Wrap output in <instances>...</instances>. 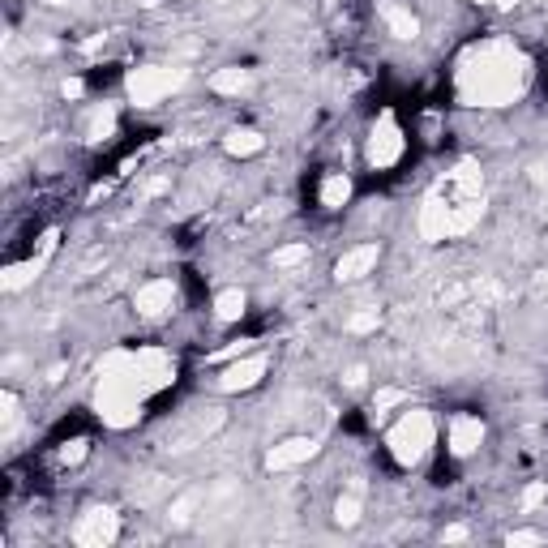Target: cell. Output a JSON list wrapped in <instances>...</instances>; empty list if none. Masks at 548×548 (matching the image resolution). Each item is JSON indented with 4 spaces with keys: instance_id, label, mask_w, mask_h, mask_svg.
I'll return each mask as SVG.
<instances>
[{
    "instance_id": "obj_14",
    "label": "cell",
    "mask_w": 548,
    "mask_h": 548,
    "mask_svg": "<svg viewBox=\"0 0 548 548\" xmlns=\"http://www.w3.org/2000/svg\"><path fill=\"white\" fill-rule=\"evenodd\" d=\"M223 150L232 159H253V155H262V150H266V137H262V129H253V125H236V129L223 133Z\"/></svg>"
},
{
    "instance_id": "obj_29",
    "label": "cell",
    "mask_w": 548,
    "mask_h": 548,
    "mask_svg": "<svg viewBox=\"0 0 548 548\" xmlns=\"http://www.w3.org/2000/svg\"><path fill=\"white\" fill-rule=\"evenodd\" d=\"M60 90H65V99H82V82H78V78H73V82H65Z\"/></svg>"
},
{
    "instance_id": "obj_18",
    "label": "cell",
    "mask_w": 548,
    "mask_h": 548,
    "mask_svg": "<svg viewBox=\"0 0 548 548\" xmlns=\"http://www.w3.org/2000/svg\"><path fill=\"white\" fill-rule=\"evenodd\" d=\"M245 313H249V296L240 292V287H223V292L215 296V322L236 326Z\"/></svg>"
},
{
    "instance_id": "obj_19",
    "label": "cell",
    "mask_w": 548,
    "mask_h": 548,
    "mask_svg": "<svg viewBox=\"0 0 548 548\" xmlns=\"http://www.w3.org/2000/svg\"><path fill=\"white\" fill-rule=\"evenodd\" d=\"M360 519H364V497H360V484H356V489L339 493V501H334V523H339V527H356Z\"/></svg>"
},
{
    "instance_id": "obj_9",
    "label": "cell",
    "mask_w": 548,
    "mask_h": 548,
    "mask_svg": "<svg viewBox=\"0 0 548 548\" xmlns=\"http://www.w3.org/2000/svg\"><path fill=\"white\" fill-rule=\"evenodd\" d=\"M484 437H489V429H484V420L471 416V411H459V416H450V424H446V450L454 459H471V454L484 446Z\"/></svg>"
},
{
    "instance_id": "obj_12",
    "label": "cell",
    "mask_w": 548,
    "mask_h": 548,
    "mask_svg": "<svg viewBox=\"0 0 548 548\" xmlns=\"http://www.w3.org/2000/svg\"><path fill=\"white\" fill-rule=\"evenodd\" d=\"M377 262H382V245H356V249H347L339 262H334V279L339 283H360V279H369V274L377 270Z\"/></svg>"
},
{
    "instance_id": "obj_27",
    "label": "cell",
    "mask_w": 548,
    "mask_h": 548,
    "mask_svg": "<svg viewBox=\"0 0 548 548\" xmlns=\"http://www.w3.org/2000/svg\"><path fill=\"white\" fill-rule=\"evenodd\" d=\"M544 536H540V531H510V536H506V544H540Z\"/></svg>"
},
{
    "instance_id": "obj_1",
    "label": "cell",
    "mask_w": 548,
    "mask_h": 548,
    "mask_svg": "<svg viewBox=\"0 0 548 548\" xmlns=\"http://www.w3.org/2000/svg\"><path fill=\"white\" fill-rule=\"evenodd\" d=\"M176 364L155 347L142 352H116L99 364V382H95V411L108 429H133L142 420L146 403L155 399L163 386H172Z\"/></svg>"
},
{
    "instance_id": "obj_4",
    "label": "cell",
    "mask_w": 548,
    "mask_h": 548,
    "mask_svg": "<svg viewBox=\"0 0 548 548\" xmlns=\"http://www.w3.org/2000/svg\"><path fill=\"white\" fill-rule=\"evenodd\" d=\"M433 446H437V420H433V411H424V407H407L386 429V454L403 471L420 467Z\"/></svg>"
},
{
    "instance_id": "obj_6",
    "label": "cell",
    "mask_w": 548,
    "mask_h": 548,
    "mask_svg": "<svg viewBox=\"0 0 548 548\" xmlns=\"http://www.w3.org/2000/svg\"><path fill=\"white\" fill-rule=\"evenodd\" d=\"M407 155V133L399 125V116L394 112H382L373 120L369 137H364V159H369L373 172H390V167H399Z\"/></svg>"
},
{
    "instance_id": "obj_25",
    "label": "cell",
    "mask_w": 548,
    "mask_h": 548,
    "mask_svg": "<svg viewBox=\"0 0 548 548\" xmlns=\"http://www.w3.org/2000/svg\"><path fill=\"white\" fill-rule=\"evenodd\" d=\"M193 506H197V493H180L172 501V523H189L193 519Z\"/></svg>"
},
{
    "instance_id": "obj_23",
    "label": "cell",
    "mask_w": 548,
    "mask_h": 548,
    "mask_svg": "<svg viewBox=\"0 0 548 548\" xmlns=\"http://www.w3.org/2000/svg\"><path fill=\"white\" fill-rule=\"evenodd\" d=\"M86 454H90V437H73V441H65V446L56 450V463L60 467H78Z\"/></svg>"
},
{
    "instance_id": "obj_17",
    "label": "cell",
    "mask_w": 548,
    "mask_h": 548,
    "mask_svg": "<svg viewBox=\"0 0 548 548\" xmlns=\"http://www.w3.org/2000/svg\"><path fill=\"white\" fill-rule=\"evenodd\" d=\"M43 262H48V257H26V262H9L5 266V274H0V287H5V292L13 296V292H22V287H30L39 279V270H43Z\"/></svg>"
},
{
    "instance_id": "obj_21",
    "label": "cell",
    "mask_w": 548,
    "mask_h": 548,
    "mask_svg": "<svg viewBox=\"0 0 548 548\" xmlns=\"http://www.w3.org/2000/svg\"><path fill=\"white\" fill-rule=\"evenodd\" d=\"M403 403H407V394H403V390H394V386L377 390V394H373V420H390V416H394V407H403Z\"/></svg>"
},
{
    "instance_id": "obj_2",
    "label": "cell",
    "mask_w": 548,
    "mask_h": 548,
    "mask_svg": "<svg viewBox=\"0 0 548 548\" xmlns=\"http://www.w3.org/2000/svg\"><path fill=\"white\" fill-rule=\"evenodd\" d=\"M531 82V60L510 39H480L459 56L454 90L467 108H510Z\"/></svg>"
},
{
    "instance_id": "obj_28",
    "label": "cell",
    "mask_w": 548,
    "mask_h": 548,
    "mask_svg": "<svg viewBox=\"0 0 548 548\" xmlns=\"http://www.w3.org/2000/svg\"><path fill=\"white\" fill-rule=\"evenodd\" d=\"M364 377H369V373H364V364H352V369H347V386L360 390V386H364Z\"/></svg>"
},
{
    "instance_id": "obj_10",
    "label": "cell",
    "mask_w": 548,
    "mask_h": 548,
    "mask_svg": "<svg viewBox=\"0 0 548 548\" xmlns=\"http://www.w3.org/2000/svg\"><path fill=\"white\" fill-rule=\"evenodd\" d=\"M309 459H317V437H283V441H274V446L266 450V471H296V467H304Z\"/></svg>"
},
{
    "instance_id": "obj_13",
    "label": "cell",
    "mask_w": 548,
    "mask_h": 548,
    "mask_svg": "<svg viewBox=\"0 0 548 548\" xmlns=\"http://www.w3.org/2000/svg\"><path fill=\"white\" fill-rule=\"evenodd\" d=\"M377 13H382V22H386V30L394 39H403V43H411L420 35V18L411 13V5H403V0H382L377 5Z\"/></svg>"
},
{
    "instance_id": "obj_22",
    "label": "cell",
    "mask_w": 548,
    "mask_h": 548,
    "mask_svg": "<svg viewBox=\"0 0 548 548\" xmlns=\"http://www.w3.org/2000/svg\"><path fill=\"white\" fill-rule=\"evenodd\" d=\"M304 262H309V245H283V249H274V257H270L274 270H296Z\"/></svg>"
},
{
    "instance_id": "obj_24",
    "label": "cell",
    "mask_w": 548,
    "mask_h": 548,
    "mask_svg": "<svg viewBox=\"0 0 548 548\" xmlns=\"http://www.w3.org/2000/svg\"><path fill=\"white\" fill-rule=\"evenodd\" d=\"M112 133H116V112L112 108L95 112V120H90V142H108Z\"/></svg>"
},
{
    "instance_id": "obj_20",
    "label": "cell",
    "mask_w": 548,
    "mask_h": 548,
    "mask_svg": "<svg viewBox=\"0 0 548 548\" xmlns=\"http://www.w3.org/2000/svg\"><path fill=\"white\" fill-rule=\"evenodd\" d=\"M18 420H22L18 390H0V433L13 437V429H18Z\"/></svg>"
},
{
    "instance_id": "obj_5",
    "label": "cell",
    "mask_w": 548,
    "mask_h": 548,
    "mask_svg": "<svg viewBox=\"0 0 548 548\" xmlns=\"http://www.w3.org/2000/svg\"><path fill=\"white\" fill-rule=\"evenodd\" d=\"M180 82H185V69L176 65H137L125 73V95L137 108H159L163 99H172Z\"/></svg>"
},
{
    "instance_id": "obj_11",
    "label": "cell",
    "mask_w": 548,
    "mask_h": 548,
    "mask_svg": "<svg viewBox=\"0 0 548 548\" xmlns=\"http://www.w3.org/2000/svg\"><path fill=\"white\" fill-rule=\"evenodd\" d=\"M172 304H176V283L172 279H150L133 292V309H137V317H146V322L167 317L172 313Z\"/></svg>"
},
{
    "instance_id": "obj_3",
    "label": "cell",
    "mask_w": 548,
    "mask_h": 548,
    "mask_svg": "<svg viewBox=\"0 0 548 548\" xmlns=\"http://www.w3.org/2000/svg\"><path fill=\"white\" fill-rule=\"evenodd\" d=\"M484 202H480V172L471 163H463L459 172H450L441 185L424 197L420 206V236L424 240H450L463 236L480 223Z\"/></svg>"
},
{
    "instance_id": "obj_7",
    "label": "cell",
    "mask_w": 548,
    "mask_h": 548,
    "mask_svg": "<svg viewBox=\"0 0 548 548\" xmlns=\"http://www.w3.org/2000/svg\"><path fill=\"white\" fill-rule=\"evenodd\" d=\"M266 369H270V356L266 352H240V356H232V360L223 364V373H219L215 386L223 394H245L253 386H262Z\"/></svg>"
},
{
    "instance_id": "obj_15",
    "label": "cell",
    "mask_w": 548,
    "mask_h": 548,
    "mask_svg": "<svg viewBox=\"0 0 548 548\" xmlns=\"http://www.w3.org/2000/svg\"><path fill=\"white\" fill-rule=\"evenodd\" d=\"M215 95H223V99H240L245 90L253 86V73L249 69H240V65H227V69H215L210 73V82H206Z\"/></svg>"
},
{
    "instance_id": "obj_16",
    "label": "cell",
    "mask_w": 548,
    "mask_h": 548,
    "mask_svg": "<svg viewBox=\"0 0 548 548\" xmlns=\"http://www.w3.org/2000/svg\"><path fill=\"white\" fill-rule=\"evenodd\" d=\"M317 202H322L326 210H343L347 202H352V176H347V172H326L322 185H317Z\"/></svg>"
},
{
    "instance_id": "obj_30",
    "label": "cell",
    "mask_w": 548,
    "mask_h": 548,
    "mask_svg": "<svg viewBox=\"0 0 548 548\" xmlns=\"http://www.w3.org/2000/svg\"><path fill=\"white\" fill-rule=\"evenodd\" d=\"M441 540H467V527H446L441 531Z\"/></svg>"
},
{
    "instance_id": "obj_8",
    "label": "cell",
    "mask_w": 548,
    "mask_h": 548,
    "mask_svg": "<svg viewBox=\"0 0 548 548\" xmlns=\"http://www.w3.org/2000/svg\"><path fill=\"white\" fill-rule=\"evenodd\" d=\"M120 536V514L112 506H90L78 514V523H73V540L82 548H103Z\"/></svg>"
},
{
    "instance_id": "obj_26",
    "label": "cell",
    "mask_w": 548,
    "mask_h": 548,
    "mask_svg": "<svg viewBox=\"0 0 548 548\" xmlns=\"http://www.w3.org/2000/svg\"><path fill=\"white\" fill-rule=\"evenodd\" d=\"M540 501H548V484H531V489L523 493V510H536Z\"/></svg>"
},
{
    "instance_id": "obj_31",
    "label": "cell",
    "mask_w": 548,
    "mask_h": 548,
    "mask_svg": "<svg viewBox=\"0 0 548 548\" xmlns=\"http://www.w3.org/2000/svg\"><path fill=\"white\" fill-rule=\"evenodd\" d=\"M471 5H480V9H497V0H471Z\"/></svg>"
}]
</instances>
